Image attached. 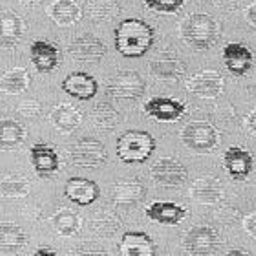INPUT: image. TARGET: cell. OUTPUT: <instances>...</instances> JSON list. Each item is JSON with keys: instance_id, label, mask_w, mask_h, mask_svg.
I'll return each mask as SVG.
<instances>
[{"instance_id": "4", "label": "cell", "mask_w": 256, "mask_h": 256, "mask_svg": "<svg viewBox=\"0 0 256 256\" xmlns=\"http://www.w3.org/2000/svg\"><path fill=\"white\" fill-rule=\"evenodd\" d=\"M68 160L79 168H101L108 161V152L99 139L80 138L70 146Z\"/></svg>"}, {"instance_id": "16", "label": "cell", "mask_w": 256, "mask_h": 256, "mask_svg": "<svg viewBox=\"0 0 256 256\" xmlns=\"http://www.w3.org/2000/svg\"><path fill=\"white\" fill-rule=\"evenodd\" d=\"M68 54L75 60H82V62H99L102 57L106 55V46L101 38L94 37V35H80L68 46Z\"/></svg>"}, {"instance_id": "41", "label": "cell", "mask_w": 256, "mask_h": 256, "mask_svg": "<svg viewBox=\"0 0 256 256\" xmlns=\"http://www.w3.org/2000/svg\"><path fill=\"white\" fill-rule=\"evenodd\" d=\"M227 256H251V254L246 251H242V249H234V251L227 252Z\"/></svg>"}, {"instance_id": "1", "label": "cell", "mask_w": 256, "mask_h": 256, "mask_svg": "<svg viewBox=\"0 0 256 256\" xmlns=\"http://www.w3.org/2000/svg\"><path fill=\"white\" fill-rule=\"evenodd\" d=\"M116 50L126 59H139L150 52L154 46V28L141 18H124L114 32Z\"/></svg>"}, {"instance_id": "15", "label": "cell", "mask_w": 256, "mask_h": 256, "mask_svg": "<svg viewBox=\"0 0 256 256\" xmlns=\"http://www.w3.org/2000/svg\"><path fill=\"white\" fill-rule=\"evenodd\" d=\"M64 196L70 202L79 205V207H88L96 203L101 196V188L96 182L86 180V178H72L64 185Z\"/></svg>"}, {"instance_id": "33", "label": "cell", "mask_w": 256, "mask_h": 256, "mask_svg": "<svg viewBox=\"0 0 256 256\" xmlns=\"http://www.w3.org/2000/svg\"><path fill=\"white\" fill-rule=\"evenodd\" d=\"M30 180L22 174H8L0 180V196L11 198V200H18V198H26L30 194Z\"/></svg>"}, {"instance_id": "8", "label": "cell", "mask_w": 256, "mask_h": 256, "mask_svg": "<svg viewBox=\"0 0 256 256\" xmlns=\"http://www.w3.org/2000/svg\"><path fill=\"white\" fill-rule=\"evenodd\" d=\"M150 174H152V180L158 185L166 188L182 187L188 180L187 166L183 165L182 161H178L176 158H161V160H158L150 168Z\"/></svg>"}, {"instance_id": "19", "label": "cell", "mask_w": 256, "mask_h": 256, "mask_svg": "<svg viewBox=\"0 0 256 256\" xmlns=\"http://www.w3.org/2000/svg\"><path fill=\"white\" fill-rule=\"evenodd\" d=\"M224 62L232 75H246L254 66V55L246 44L229 42L224 48Z\"/></svg>"}, {"instance_id": "36", "label": "cell", "mask_w": 256, "mask_h": 256, "mask_svg": "<svg viewBox=\"0 0 256 256\" xmlns=\"http://www.w3.org/2000/svg\"><path fill=\"white\" fill-rule=\"evenodd\" d=\"M42 112V104L37 101V99H30V101H22L18 104V114H20L22 118H28V119H35L40 116Z\"/></svg>"}, {"instance_id": "30", "label": "cell", "mask_w": 256, "mask_h": 256, "mask_svg": "<svg viewBox=\"0 0 256 256\" xmlns=\"http://www.w3.org/2000/svg\"><path fill=\"white\" fill-rule=\"evenodd\" d=\"M90 227L97 236L101 238H112L121 230V220L114 210L102 208L99 212H96L90 220Z\"/></svg>"}, {"instance_id": "34", "label": "cell", "mask_w": 256, "mask_h": 256, "mask_svg": "<svg viewBox=\"0 0 256 256\" xmlns=\"http://www.w3.org/2000/svg\"><path fill=\"white\" fill-rule=\"evenodd\" d=\"M144 6L154 13L174 15L185 6V0H144Z\"/></svg>"}, {"instance_id": "17", "label": "cell", "mask_w": 256, "mask_h": 256, "mask_svg": "<svg viewBox=\"0 0 256 256\" xmlns=\"http://www.w3.org/2000/svg\"><path fill=\"white\" fill-rule=\"evenodd\" d=\"M146 196V188L138 178H124L114 185L112 200L118 207L130 208L141 203Z\"/></svg>"}, {"instance_id": "31", "label": "cell", "mask_w": 256, "mask_h": 256, "mask_svg": "<svg viewBox=\"0 0 256 256\" xmlns=\"http://www.w3.org/2000/svg\"><path fill=\"white\" fill-rule=\"evenodd\" d=\"M123 118L110 102H97L94 110H92V123L96 124L99 130L104 132H112L114 128H118L121 124Z\"/></svg>"}, {"instance_id": "5", "label": "cell", "mask_w": 256, "mask_h": 256, "mask_svg": "<svg viewBox=\"0 0 256 256\" xmlns=\"http://www.w3.org/2000/svg\"><path fill=\"white\" fill-rule=\"evenodd\" d=\"M182 141L196 154H208L220 143L218 130L207 121H192L182 130Z\"/></svg>"}, {"instance_id": "37", "label": "cell", "mask_w": 256, "mask_h": 256, "mask_svg": "<svg viewBox=\"0 0 256 256\" xmlns=\"http://www.w3.org/2000/svg\"><path fill=\"white\" fill-rule=\"evenodd\" d=\"M244 126H246V130L251 136H254L256 138V108L254 110H251V112L246 116V121H244Z\"/></svg>"}, {"instance_id": "10", "label": "cell", "mask_w": 256, "mask_h": 256, "mask_svg": "<svg viewBox=\"0 0 256 256\" xmlns=\"http://www.w3.org/2000/svg\"><path fill=\"white\" fill-rule=\"evenodd\" d=\"M187 90L202 99H216L224 94L225 79L214 70H202L187 80Z\"/></svg>"}, {"instance_id": "24", "label": "cell", "mask_w": 256, "mask_h": 256, "mask_svg": "<svg viewBox=\"0 0 256 256\" xmlns=\"http://www.w3.org/2000/svg\"><path fill=\"white\" fill-rule=\"evenodd\" d=\"M150 70L152 74L158 77V79L163 80H178L182 79L185 72H187V66L183 60H180L176 55H160L158 59H154L150 62Z\"/></svg>"}, {"instance_id": "27", "label": "cell", "mask_w": 256, "mask_h": 256, "mask_svg": "<svg viewBox=\"0 0 256 256\" xmlns=\"http://www.w3.org/2000/svg\"><path fill=\"white\" fill-rule=\"evenodd\" d=\"M28 244L26 230L20 225L4 222L0 224V251L2 252H18Z\"/></svg>"}, {"instance_id": "2", "label": "cell", "mask_w": 256, "mask_h": 256, "mask_svg": "<svg viewBox=\"0 0 256 256\" xmlns=\"http://www.w3.org/2000/svg\"><path fill=\"white\" fill-rule=\"evenodd\" d=\"M220 26L210 15L194 13L187 16L182 24L183 40L194 50H208L220 40Z\"/></svg>"}, {"instance_id": "3", "label": "cell", "mask_w": 256, "mask_h": 256, "mask_svg": "<svg viewBox=\"0 0 256 256\" xmlns=\"http://www.w3.org/2000/svg\"><path fill=\"white\" fill-rule=\"evenodd\" d=\"M118 158L126 165H141L150 160V156L156 150V139L152 134L144 130H126L123 136H119Z\"/></svg>"}, {"instance_id": "25", "label": "cell", "mask_w": 256, "mask_h": 256, "mask_svg": "<svg viewBox=\"0 0 256 256\" xmlns=\"http://www.w3.org/2000/svg\"><path fill=\"white\" fill-rule=\"evenodd\" d=\"M50 18L62 28L74 26L82 18V10L75 0H55L48 10Z\"/></svg>"}, {"instance_id": "40", "label": "cell", "mask_w": 256, "mask_h": 256, "mask_svg": "<svg viewBox=\"0 0 256 256\" xmlns=\"http://www.w3.org/2000/svg\"><path fill=\"white\" fill-rule=\"evenodd\" d=\"M33 256H59V254H57V251L50 249V247H40V249H37V251L33 252Z\"/></svg>"}, {"instance_id": "12", "label": "cell", "mask_w": 256, "mask_h": 256, "mask_svg": "<svg viewBox=\"0 0 256 256\" xmlns=\"http://www.w3.org/2000/svg\"><path fill=\"white\" fill-rule=\"evenodd\" d=\"M33 170L38 178H52L60 170V156L55 146L48 143H35L30 148Z\"/></svg>"}, {"instance_id": "21", "label": "cell", "mask_w": 256, "mask_h": 256, "mask_svg": "<svg viewBox=\"0 0 256 256\" xmlns=\"http://www.w3.org/2000/svg\"><path fill=\"white\" fill-rule=\"evenodd\" d=\"M190 196H192V200L198 202L200 205H216V203H220L224 200L225 190L218 178L205 176L192 183Z\"/></svg>"}, {"instance_id": "9", "label": "cell", "mask_w": 256, "mask_h": 256, "mask_svg": "<svg viewBox=\"0 0 256 256\" xmlns=\"http://www.w3.org/2000/svg\"><path fill=\"white\" fill-rule=\"evenodd\" d=\"M143 112L158 123H176L185 116L187 104L172 97H152L144 102Z\"/></svg>"}, {"instance_id": "35", "label": "cell", "mask_w": 256, "mask_h": 256, "mask_svg": "<svg viewBox=\"0 0 256 256\" xmlns=\"http://www.w3.org/2000/svg\"><path fill=\"white\" fill-rule=\"evenodd\" d=\"M68 256H110V254H108V251L104 247L92 244V242H84V244L72 247Z\"/></svg>"}, {"instance_id": "38", "label": "cell", "mask_w": 256, "mask_h": 256, "mask_svg": "<svg viewBox=\"0 0 256 256\" xmlns=\"http://www.w3.org/2000/svg\"><path fill=\"white\" fill-rule=\"evenodd\" d=\"M244 229L249 236L256 238V212L249 214L246 220H244Z\"/></svg>"}, {"instance_id": "32", "label": "cell", "mask_w": 256, "mask_h": 256, "mask_svg": "<svg viewBox=\"0 0 256 256\" xmlns=\"http://www.w3.org/2000/svg\"><path fill=\"white\" fill-rule=\"evenodd\" d=\"M84 11L92 20L101 24V22L114 20L121 13V8L116 0H88Z\"/></svg>"}, {"instance_id": "28", "label": "cell", "mask_w": 256, "mask_h": 256, "mask_svg": "<svg viewBox=\"0 0 256 256\" xmlns=\"http://www.w3.org/2000/svg\"><path fill=\"white\" fill-rule=\"evenodd\" d=\"M32 86V75L26 68H11L0 77V92L8 96L24 94Z\"/></svg>"}, {"instance_id": "22", "label": "cell", "mask_w": 256, "mask_h": 256, "mask_svg": "<svg viewBox=\"0 0 256 256\" xmlns=\"http://www.w3.org/2000/svg\"><path fill=\"white\" fill-rule=\"evenodd\" d=\"M119 256H156V244L146 232H124L119 244Z\"/></svg>"}, {"instance_id": "13", "label": "cell", "mask_w": 256, "mask_h": 256, "mask_svg": "<svg viewBox=\"0 0 256 256\" xmlns=\"http://www.w3.org/2000/svg\"><path fill=\"white\" fill-rule=\"evenodd\" d=\"M64 94H68L74 99L79 101H92L99 92V82L96 80V77H92L90 74L84 72H74L70 74L60 84Z\"/></svg>"}, {"instance_id": "23", "label": "cell", "mask_w": 256, "mask_h": 256, "mask_svg": "<svg viewBox=\"0 0 256 256\" xmlns=\"http://www.w3.org/2000/svg\"><path fill=\"white\" fill-rule=\"evenodd\" d=\"M50 121L59 132L72 134L82 123V112L70 102H60L50 112Z\"/></svg>"}, {"instance_id": "29", "label": "cell", "mask_w": 256, "mask_h": 256, "mask_svg": "<svg viewBox=\"0 0 256 256\" xmlns=\"http://www.w3.org/2000/svg\"><path fill=\"white\" fill-rule=\"evenodd\" d=\"M26 128L15 119H0V150H15L26 141Z\"/></svg>"}, {"instance_id": "6", "label": "cell", "mask_w": 256, "mask_h": 256, "mask_svg": "<svg viewBox=\"0 0 256 256\" xmlns=\"http://www.w3.org/2000/svg\"><path fill=\"white\" fill-rule=\"evenodd\" d=\"M183 247L185 251L194 256L216 254L222 247V236L210 225H196L185 232Z\"/></svg>"}, {"instance_id": "20", "label": "cell", "mask_w": 256, "mask_h": 256, "mask_svg": "<svg viewBox=\"0 0 256 256\" xmlns=\"http://www.w3.org/2000/svg\"><path fill=\"white\" fill-rule=\"evenodd\" d=\"M26 33V24L13 11H0V48L11 50L18 46Z\"/></svg>"}, {"instance_id": "39", "label": "cell", "mask_w": 256, "mask_h": 256, "mask_svg": "<svg viewBox=\"0 0 256 256\" xmlns=\"http://www.w3.org/2000/svg\"><path fill=\"white\" fill-rule=\"evenodd\" d=\"M246 20L251 24V26L256 28V2H252L246 11Z\"/></svg>"}, {"instance_id": "26", "label": "cell", "mask_w": 256, "mask_h": 256, "mask_svg": "<svg viewBox=\"0 0 256 256\" xmlns=\"http://www.w3.org/2000/svg\"><path fill=\"white\" fill-rule=\"evenodd\" d=\"M52 225H54V229L60 236H64V238H74L82 229V218L79 216V212H75L74 208L60 207L52 216Z\"/></svg>"}, {"instance_id": "14", "label": "cell", "mask_w": 256, "mask_h": 256, "mask_svg": "<svg viewBox=\"0 0 256 256\" xmlns=\"http://www.w3.org/2000/svg\"><path fill=\"white\" fill-rule=\"evenodd\" d=\"M30 60L40 74H52L60 64V50L50 40H35L30 46Z\"/></svg>"}, {"instance_id": "11", "label": "cell", "mask_w": 256, "mask_h": 256, "mask_svg": "<svg viewBox=\"0 0 256 256\" xmlns=\"http://www.w3.org/2000/svg\"><path fill=\"white\" fill-rule=\"evenodd\" d=\"M224 168L227 170L232 180L236 182H246L247 178L256 172V161L242 146H229L224 154Z\"/></svg>"}, {"instance_id": "18", "label": "cell", "mask_w": 256, "mask_h": 256, "mask_svg": "<svg viewBox=\"0 0 256 256\" xmlns=\"http://www.w3.org/2000/svg\"><path fill=\"white\" fill-rule=\"evenodd\" d=\"M146 218L160 225H180L188 216V210L183 205L174 202H152L144 208Z\"/></svg>"}, {"instance_id": "7", "label": "cell", "mask_w": 256, "mask_h": 256, "mask_svg": "<svg viewBox=\"0 0 256 256\" xmlns=\"http://www.w3.org/2000/svg\"><path fill=\"white\" fill-rule=\"evenodd\" d=\"M146 84L138 72H119L108 80L106 94L118 101H138L144 96Z\"/></svg>"}]
</instances>
